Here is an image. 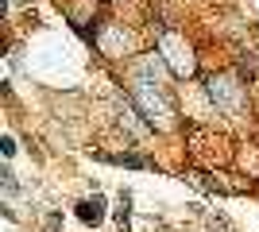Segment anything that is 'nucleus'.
<instances>
[{
	"instance_id": "nucleus-1",
	"label": "nucleus",
	"mask_w": 259,
	"mask_h": 232,
	"mask_svg": "<svg viewBox=\"0 0 259 232\" xmlns=\"http://www.w3.org/2000/svg\"><path fill=\"white\" fill-rule=\"evenodd\" d=\"M74 213H77V221H81V224H101V221H105V198H101V194H93V198L77 201Z\"/></svg>"
},
{
	"instance_id": "nucleus-2",
	"label": "nucleus",
	"mask_w": 259,
	"mask_h": 232,
	"mask_svg": "<svg viewBox=\"0 0 259 232\" xmlns=\"http://www.w3.org/2000/svg\"><path fill=\"white\" fill-rule=\"evenodd\" d=\"M101 163H112V166H132V170H143L147 159L143 155H97Z\"/></svg>"
},
{
	"instance_id": "nucleus-5",
	"label": "nucleus",
	"mask_w": 259,
	"mask_h": 232,
	"mask_svg": "<svg viewBox=\"0 0 259 232\" xmlns=\"http://www.w3.org/2000/svg\"><path fill=\"white\" fill-rule=\"evenodd\" d=\"M0 151L12 159V155H16V140H12V135H4V140H0Z\"/></svg>"
},
{
	"instance_id": "nucleus-3",
	"label": "nucleus",
	"mask_w": 259,
	"mask_h": 232,
	"mask_svg": "<svg viewBox=\"0 0 259 232\" xmlns=\"http://www.w3.org/2000/svg\"><path fill=\"white\" fill-rule=\"evenodd\" d=\"M128 205H132V194H128V190H120V209H116V224H120V228H128V224H132V209H128Z\"/></svg>"
},
{
	"instance_id": "nucleus-4",
	"label": "nucleus",
	"mask_w": 259,
	"mask_h": 232,
	"mask_svg": "<svg viewBox=\"0 0 259 232\" xmlns=\"http://www.w3.org/2000/svg\"><path fill=\"white\" fill-rule=\"evenodd\" d=\"M0 182H4V190H8L12 198H16V194H20V182H16V174H12L8 166H4V170H0Z\"/></svg>"
}]
</instances>
